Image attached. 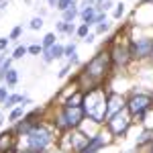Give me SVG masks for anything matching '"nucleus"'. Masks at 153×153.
Listing matches in <instances>:
<instances>
[{
  "mask_svg": "<svg viewBox=\"0 0 153 153\" xmlns=\"http://www.w3.org/2000/svg\"><path fill=\"white\" fill-rule=\"evenodd\" d=\"M110 68H112L110 51H104V49H102V51H98L94 57L84 65V70L80 71V76H78V82L84 84L86 90L96 88V86H100L102 80H106V76L110 74ZM86 90H84V92H86Z\"/></svg>",
  "mask_w": 153,
  "mask_h": 153,
  "instance_id": "obj_1",
  "label": "nucleus"
},
{
  "mask_svg": "<svg viewBox=\"0 0 153 153\" xmlns=\"http://www.w3.org/2000/svg\"><path fill=\"white\" fill-rule=\"evenodd\" d=\"M84 112L90 120H94L98 125L106 123V110H108V92L102 86H96L84 92Z\"/></svg>",
  "mask_w": 153,
  "mask_h": 153,
  "instance_id": "obj_2",
  "label": "nucleus"
},
{
  "mask_svg": "<svg viewBox=\"0 0 153 153\" xmlns=\"http://www.w3.org/2000/svg\"><path fill=\"white\" fill-rule=\"evenodd\" d=\"M86 112H84L82 106H63L61 112L53 118V125L59 131H76L82 127Z\"/></svg>",
  "mask_w": 153,
  "mask_h": 153,
  "instance_id": "obj_3",
  "label": "nucleus"
},
{
  "mask_svg": "<svg viewBox=\"0 0 153 153\" xmlns=\"http://www.w3.org/2000/svg\"><path fill=\"white\" fill-rule=\"evenodd\" d=\"M25 137H27V149L45 153V149L53 143V131L49 129L47 125H43V123H37Z\"/></svg>",
  "mask_w": 153,
  "mask_h": 153,
  "instance_id": "obj_4",
  "label": "nucleus"
},
{
  "mask_svg": "<svg viewBox=\"0 0 153 153\" xmlns=\"http://www.w3.org/2000/svg\"><path fill=\"white\" fill-rule=\"evenodd\" d=\"M153 106V98L149 94H133L127 100V110L133 118H139V123L145 120V114L151 110Z\"/></svg>",
  "mask_w": 153,
  "mask_h": 153,
  "instance_id": "obj_5",
  "label": "nucleus"
},
{
  "mask_svg": "<svg viewBox=\"0 0 153 153\" xmlns=\"http://www.w3.org/2000/svg\"><path fill=\"white\" fill-rule=\"evenodd\" d=\"M131 123H133V117L129 114L127 108H123L120 112H117L114 117H110L106 120V127H108L112 137H125L129 127H131Z\"/></svg>",
  "mask_w": 153,
  "mask_h": 153,
  "instance_id": "obj_6",
  "label": "nucleus"
},
{
  "mask_svg": "<svg viewBox=\"0 0 153 153\" xmlns=\"http://www.w3.org/2000/svg\"><path fill=\"white\" fill-rule=\"evenodd\" d=\"M131 47V57L133 59H147L151 57L153 53V39H149V37H143V39H131L129 43Z\"/></svg>",
  "mask_w": 153,
  "mask_h": 153,
  "instance_id": "obj_7",
  "label": "nucleus"
},
{
  "mask_svg": "<svg viewBox=\"0 0 153 153\" xmlns=\"http://www.w3.org/2000/svg\"><path fill=\"white\" fill-rule=\"evenodd\" d=\"M110 59H112V65L117 68H127L129 65L131 57V47L127 43H114L110 49Z\"/></svg>",
  "mask_w": 153,
  "mask_h": 153,
  "instance_id": "obj_8",
  "label": "nucleus"
},
{
  "mask_svg": "<svg viewBox=\"0 0 153 153\" xmlns=\"http://www.w3.org/2000/svg\"><path fill=\"white\" fill-rule=\"evenodd\" d=\"M39 114H41V110H39V108H35V110H33V112H29V114H25L19 123H14V133H16V135H27V133H29V131L39 123V120H37Z\"/></svg>",
  "mask_w": 153,
  "mask_h": 153,
  "instance_id": "obj_9",
  "label": "nucleus"
},
{
  "mask_svg": "<svg viewBox=\"0 0 153 153\" xmlns=\"http://www.w3.org/2000/svg\"><path fill=\"white\" fill-rule=\"evenodd\" d=\"M123 108H127V100L118 92H108V110H106V120L110 117H114L117 112H120Z\"/></svg>",
  "mask_w": 153,
  "mask_h": 153,
  "instance_id": "obj_10",
  "label": "nucleus"
},
{
  "mask_svg": "<svg viewBox=\"0 0 153 153\" xmlns=\"http://www.w3.org/2000/svg\"><path fill=\"white\" fill-rule=\"evenodd\" d=\"M14 135H16L14 129L0 133V153H16V141H14L16 137Z\"/></svg>",
  "mask_w": 153,
  "mask_h": 153,
  "instance_id": "obj_11",
  "label": "nucleus"
},
{
  "mask_svg": "<svg viewBox=\"0 0 153 153\" xmlns=\"http://www.w3.org/2000/svg\"><path fill=\"white\" fill-rule=\"evenodd\" d=\"M106 143H108V139H104V133H98V135H94V137L88 139L86 147H84L80 153H98Z\"/></svg>",
  "mask_w": 153,
  "mask_h": 153,
  "instance_id": "obj_12",
  "label": "nucleus"
},
{
  "mask_svg": "<svg viewBox=\"0 0 153 153\" xmlns=\"http://www.w3.org/2000/svg\"><path fill=\"white\" fill-rule=\"evenodd\" d=\"M96 14H98V10H96V6H84L82 10H80V16H82V21L86 25H96Z\"/></svg>",
  "mask_w": 153,
  "mask_h": 153,
  "instance_id": "obj_13",
  "label": "nucleus"
},
{
  "mask_svg": "<svg viewBox=\"0 0 153 153\" xmlns=\"http://www.w3.org/2000/svg\"><path fill=\"white\" fill-rule=\"evenodd\" d=\"M27 104H31V100H29V98H25L23 104H19L16 108H12L10 114H8V123H19V120L25 117V106H27Z\"/></svg>",
  "mask_w": 153,
  "mask_h": 153,
  "instance_id": "obj_14",
  "label": "nucleus"
},
{
  "mask_svg": "<svg viewBox=\"0 0 153 153\" xmlns=\"http://www.w3.org/2000/svg\"><path fill=\"white\" fill-rule=\"evenodd\" d=\"M82 104H84V90H76V92L65 100L63 106H82Z\"/></svg>",
  "mask_w": 153,
  "mask_h": 153,
  "instance_id": "obj_15",
  "label": "nucleus"
},
{
  "mask_svg": "<svg viewBox=\"0 0 153 153\" xmlns=\"http://www.w3.org/2000/svg\"><path fill=\"white\" fill-rule=\"evenodd\" d=\"M19 82V70H8L6 71V78H4V86H14Z\"/></svg>",
  "mask_w": 153,
  "mask_h": 153,
  "instance_id": "obj_16",
  "label": "nucleus"
},
{
  "mask_svg": "<svg viewBox=\"0 0 153 153\" xmlns=\"http://www.w3.org/2000/svg\"><path fill=\"white\" fill-rule=\"evenodd\" d=\"M27 96H21V94H10L6 98V102H4V108H14V104H19V102H23Z\"/></svg>",
  "mask_w": 153,
  "mask_h": 153,
  "instance_id": "obj_17",
  "label": "nucleus"
},
{
  "mask_svg": "<svg viewBox=\"0 0 153 153\" xmlns=\"http://www.w3.org/2000/svg\"><path fill=\"white\" fill-rule=\"evenodd\" d=\"M63 14V23H74V19L80 14V10H78V6H71V8H68L65 12H61Z\"/></svg>",
  "mask_w": 153,
  "mask_h": 153,
  "instance_id": "obj_18",
  "label": "nucleus"
},
{
  "mask_svg": "<svg viewBox=\"0 0 153 153\" xmlns=\"http://www.w3.org/2000/svg\"><path fill=\"white\" fill-rule=\"evenodd\" d=\"M71 6H78V0H57V10H61V12H65L68 8H71Z\"/></svg>",
  "mask_w": 153,
  "mask_h": 153,
  "instance_id": "obj_19",
  "label": "nucleus"
},
{
  "mask_svg": "<svg viewBox=\"0 0 153 153\" xmlns=\"http://www.w3.org/2000/svg\"><path fill=\"white\" fill-rule=\"evenodd\" d=\"M55 39H57V37H55V33H47V35L43 37L41 47H43V49H51L53 45H55Z\"/></svg>",
  "mask_w": 153,
  "mask_h": 153,
  "instance_id": "obj_20",
  "label": "nucleus"
},
{
  "mask_svg": "<svg viewBox=\"0 0 153 153\" xmlns=\"http://www.w3.org/2000/svg\"><path fill=\"white\" fill-rule=\"evenodd\" d=\"M49 51H51V57H53V59H59V57H63L65 47H63V45H59V43H55V45L49 49Z\"/></svg>",
  "mask_w": 153,
  "mask_h": 153,
  "instance_id": "obj_21",
  "label": "nucleus"
},
{
  "mask_svg": "<svg viewBox=\"0 0 153 153\" xmlns=\"http://www.w3.org/2000/svg\"><path fill=\"white\" fill-rule=\"evenodd\" d=\"M88 31H90V25L82 23V25H80V27H78V29H76V35L80 37V39H86V37L90 35V33H88Z\"/></svg>",
  "mask_w": 153,
  "mask_h": 153,
  "instance_id": "obj_22",
  "label": "nucleus"
},
{
  "mask_svg": "<svg viewBox=\"0 0 153 153\" xmlns=\"http://www.w3.org/2000/svg\"><path fill=\"white\" fill-rule=\"evenodd\" d=\"M27 53H29V47H25V45H19V47L14 49V53H12V59H23Z\"/></svg>",
  "mask_w": 153,
  "mask_h": 153,
  "instance_id": "obj_23",
  "label": "nucleus"
},
{
  "mask_svg": "<svg viewBox=\"0 0 153 153\" xmlns=\"http://www.w3.org/2000/svg\"><path fill=\"white\" fill-rule=\"evenodd\" d=\"M29 27H31L33 31H37V29H41V27H43V19H41V16H35V19H33V21L29 23Z\"/></svg>",
  "mask_w": 153,
  "mask_h": 153,
  "instance_id": "obj_24",
  "label": "nucleus"
},
{
  "mask_svg": "<svg viewBox=\"0 0 153 153\" xmlns=\"http://www.w3.org/2000/svg\"><path fill=\"white\" fill-rule=\"evenodd\" d=\"M21 33H23V27L19 25V27H14V29L10 31V35H8V39H12V41H16V39L21 37Z\"/></svg>",
  "mask_w": 153,
  "mask_h": 153,
  "instance_id": "obj_25",
  "label": "nucleus"
},
{
  "mask_svg": "<svg viewBox=\"0 0 153 153\" xmlns=\"http://www.w3.org/2000/svg\"><path fill=\"white\" fill-rule=\"evenodd\" d=\"M123 14H125V4H123V2H118L117 4V8H114V19H120V16H123Z\"/></svg>",
  "mask_w": 153,
  "mask_h": 153,
  "instance_id": "obj_26",
  "label": "nucleus"
},
{
  "mask_svg": "<svg viewBox=\"0 0 153 153\" xmlns=\"http://www.w3.org/2000/svg\"><path fill=\"white\" fill-rule=\"evenodd\" d=\"M74 53H76V43H70V45H65V51H63V55L70 59Z\"/></svg>",
  "mask_w": 153,
  "mask_h": 153,
  "instance_id": "obj_27",
  "label": "nucleus"
},
{
  "mask_svg": "<svg viewBox=\"0 0 153 153\" xmlns=\"http://www.w3.org/2000/svg\"><path fill=\"white\" fill-rule=\"evenodd\" d=\"M29 53H31V55H41V53H43V47H41V45H31V47H29Z\"/></svg>",
  "mask_w": 153,
  "mask_h": 153,
  "instance_id": "obj_28",
  "label": "nucleus"
},
{
  "mask_svg": "<svg viewBox=\"0 0 153 153\" xmlns=\"http://www.w3.org/2000/svg\"><path fill=\"white\" fill-rule=\"evenodd\" d=\"M108 29H110V25L106 23H100V25H96V33H106V31H108Z\"/></svg>",
  "mask_w": 153,
  "mask_h": 153,
  "instance_id": "obj_29",
  "label": "nucleus"
},
{
  "mask_svg": "<svg viewBox=\"0 0 153 153\" xmlns=\"http://www.w3.org/2000/svg\"><path fill=\"white\" fill-rule=\"evenodd\" d=\"M70 70H71V63L68 61V63H65V65L61 68V71H59V78H65V76L70 74Z\"/></svg>",
  "mask_w": 153,
  "mask_h": 153,
  "instance_id": "obj_30",
  "label": "nucleus"
},
{
  "mask_svg": "<svg viewBox=\"0 0 153 153\" xmlns=\"http://www.w3.org/2000/svg\"><path fill=\"white\" fill-rule=\"evenodd\" d=\"M8 41H10V39L0 37V53H4V51H6V47H8Z\"/></svg>",
  "mask_w": 153,
  "mask_h": 153,
  "instance_id": "obj_31",
  "label": "nucleus"
},
{
  "mask_svg": "<svg viewBox=\"0 0 153 153\" xmlns=\"http://www.w3.org/2000/svg\"><path fill=\"white\" fill-rule=\"evenodd\" d=\"M8 90H6V86H2V88H0V102H6V98H8Z\"/></svg>",
  "mask_w": 153,
  "mask_h": 153,
  "instance_id": "obj_32",
  "label": "nucleus"
},
{
  "mask_svg": "<svg viewBox=\"0 0 153 153\" xmlns=\"http://www.w3.org/2000/svg\"><path fill=\"white\" fill-rule=\"evenodd\" d=\"M43 61H45V63H51V61H53L51 51H49V49H43Z\"/></svg>",
  "mask_w": 153,
  "mask_h": 153,
  "instance_id": "obj_33",
  "label": "nucleus"
},
{
  "mask_svg": "<svg viewBox=\"0 0 153 153\" xmlns=\"http://www.w3.org/2000/svg\"><path fill=\"white\" fill-rule=\"evenodd\" d=\"M76 33V27L74 23H65V35H74Z\"/></svg>",
  "mask_w": 153,
  "mask_h": 153,
  "instance_id": "obj_34",
  "label": "nucleus"
},
{
  "mask_svg": "<svg viewBox=\"0 0 153 153\" xmlns=\"http://www.w3.org/2000/svg\"><path fill=\"white\" fill-rule=\"evenodd\" d=\"M55 31H57V33H65V23H63V21L57 23V25H55Z\"/></svg>",
  "mask_w": 153,
  "mask_h": 153,
  "instance_id": "obj_35",
  "label": "nucleus"
},
{
  "mask_svg": "<svg viewBox=\"0 0 153 153\" xmlns=\"http://www.w3.org/2000/svg\"><path fill=\"white\" fill-rule=\"evenodd\" d=\"M8 2H10V0H0V12H2L4 8H6V6H8Z\"/></svg>",
  "mask_w": 153,
  "mask_h": 153,
  "instance_id": "obj_36",
  "label": "nucleus"
},
{
  "mask_svg": "<svg viewBox=\"0 0 153 153\" xmlns=\"http://www.w3.org/2000/svg\"><path fill=\"white\" fill-rule=\"evenodd\" d=\"M82 41H86V43H94V35H88L86 39H82Z\"/></svg>",
  "mask_w": 153,
  "mask_h": 153,
  "instance_id": "obj_37",
  "label": "nucleus"
},
{
  "mask_svg": "<svg viewBox=\"0 0 153 153\" xmlns=\"http://www.w3.org/2000/svg\"><path fill=\"white\" fill-rule=\"evenodd\" d=\"M19 153H43V151H33V149H25V151H19Z\"/></svg>",
  "mask_w": 153,
  "mask_h": 153,
  "instance_id": "obj_38",
  "label": "nucleus"
},
{
  "mask_svg": "<svg viewBox=\"0 0 153 153\" xmlns=\"http://www.w3.org/2000/svg\"><path fill=\"white\" fill-rule=\"evenodd\" d=\"M47 2H49V6H53V8L57 6V0H47Z\"/></svg>",
  "mask_w": 153,
  "mask_h": 153,
  "instance_id": "obj_39",
  "label": "nucleus"
},
{
  "mask_svg": "<svg viewBox=\"0 0 153 153\" xmlns=\"http://www.w3.org/2000/svg\"><path fill=\"white\" fill-rule=\"evenodd\" d=\"M147 153H153V141L149 143V147H147Z\"/></svg>",
  "mask_w": 153,
  "mask_h": 153,
  "instance_id": "obj_40",
  "label": "nucleus"
},
{
  "mask_svg": "<svg viewBox=\"0 0 153 153\" xmlns=\"http://www.w3.org/2000/svg\"><path fill=\"white\" fill-rule=\"evenodd\" d=\"M6 61V55H0V68H2V63Z\"/></svg>",
  "mask_w": 153,
  "mask_h": 153,
  "instance_id": "obj_41",
  "label": "nucleus"
},
{
  "mask_svg": "<svg viewBox=\"0 0 153 153\" xmlns=\"http://www.w3.org/2000/svg\"><path fill=\"white\" fill-rule=\"evenodd\" d=\"M2 125H4V114L0 112V127H2Z\"/></svg>",
  "mask_w": 153,
  "mask_h": 153,
  "instance_id": "obj_42",
  "label": "nucleus"
},
{
  "mask_svg": "<svg viewBox=\"0 0 153 153\" xmlns=\"http://www.w3.org/2000/svg\"><path fill=\"white\" fill-rule=\"evenodd\" d=\"M102 2H104V0H96V4H102Z\"/></svg>",
  "mask_w": 153,
  "mask_h": 153,
  "instance_id": "obj_43",
  "label": "nucleus"
},
{
  "mask_svg": "<svg viewBox=\"0 0 153 153\" xmlns=\"http://www.w3.org/2000/svg\"><path fill=\"white\" fill-rule=\"evenodd\" d=\"M125 153H135V151H125Z\"/></svg>",
  "mask_w": 153,
  "mask_h": 153,
  "instance_id": "obj_44",
  "label": "nucleus"
},
{
  "mask_svg": "<svg viewBox=\"0 0 153 153\" xmlns=\"http://www.w3.org/2000/svg\"><path fill=\"white\" fill-rule=\"evenodd\" d=\"M55 153H61V151H55Z\"/></svg>",
  "mask_w": 153,
  "mask_h": 153,
  "instance_id": "obj_45",
  "label": "nucleus"
},
{
  "mask_svg": "<svg viewBox=\"0 0 153 153\" xmlns=\"http://www.w3.org/2000/svg\"><path fill=\"white\" fill-rule=\"evenodd\" d=\"M151 57H153V53H151Z\"/></svg>",
  "mask_w": 153,
  "mask_h": 153,
  "instance_id": "obj_46",
  "label": "nucleus"
},
{
  "mask_svg": "<svg viewBox=\"0 0 153 153\" xmlns=\"http://www.w3.org/2000/svg\"><path fill=\"white\" fill-rule=\"evenodd\" d=\"M151 98H153V96H151Z\"/></svg>",
  "mask_w": 153,
  "mask_h": 153,
  "instance_id": "obj_47",
  "label": "nucleus"
}]
</instances>
